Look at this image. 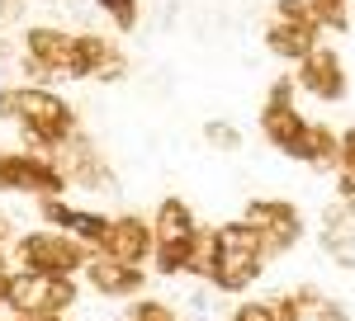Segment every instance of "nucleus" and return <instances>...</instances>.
I'll use <instances>...</instances> for the list:
<instances>
[{
	"mask_svg": "<svg viewBox=\"0 0 355 321\" xmlns=\"http://www.w3.org/2000/svg\"><path fill=\"white\" fill-rule=\"evenodd\" d=\"M261 274H266L261 232L246 227L242 217L214 227V269H209V288H214L218 297H242Z\"/></svg>",
	"mask_w": 355,
	"mask_h": 321,
	"instance_id": "f257e3e1",
	"label": "nucleus"
},
{
	"mask_svg": "<svg viewBox=\"0 0 355 321\" xmlns=\"http://www.w3.org/2000/svg\"><path fill=\"white\" fill-rule=\"evenodd\" d=\"M90 255H95L90 246H81V241L67 237V232H53V227L24 232V237L10 241V260H15V269H24V274H62V279H76Z\"/></svg>",
	"mask_w": 355,
	"mask_h": 321,
	"instance_id": "f03ea898",
	"label": "nucleus"
},
{
	"mask_svg": "<svg viewBox=\"0 0 355 321\" xmlns=\"http://www.w3.org/2000/svg\"><path fill=\"white\" fill-rule=\"evenodd\" d=\"M76 302H81V284H76V279H62V274H24V269H15L10 284H5V307H10V317L62 321Z\"/></svg>",
	"mask_w": 355,
	"mask_h": 321,
	"instance_id": "7ed1b4c3",
	"label": "nucleus"
},
{
	"mask_svg": "<svg viewBox=\"0 0 355 321\" xmlns=\"http://www.w3.org/2000/svg\"><path fill=\"white\" fill-rule=\"evenodd\" d=\"M67 175L57 170V160L28 156L24 147L10 152L0 147V194H33V199H62L67 194Z\"/></svg>",
	"mask_w": 355,
	"mask_h": 321,
	"instance_id": "20e7f679",
	"label": "nucleus"
},
{
	"mask_svg": "<svg viewBox=\"0 0 355 321\" xmlns=\"http://www.w3.org/2000/svg\"><path fill=\"white\" fill-rule=\"evenodd\" d=\"M242 222L261 232L266 260L289 255V250L303 241V213L289 203V199H251V203L242 208Z\"/></svg>",
	"mask_w": 355,
	"mask_h": 321,
	"instance_id": "39448f33",
	"label": "nucleus"
},
{
	"mask_svg": "<svg viewBox=\"0 0 355 321\" xmlns=\"http://www.w3.org/2000/svg\"><path fill=\"white\" fill-rule=\"evenodd\" d=\"M67 57H71V33L57 24H28L19 38V71L33 85L53 76H67Z\"/></svg>",
	"mask_w": 355,
	"mask_h": 321,
	"instance_id": "423d86ee",
	"label": "nucleus"
},
{
	"mask_svg": "<svg viewBox=\"0 0 355 321\" xmlns=\"http://www.w3.org/2000/svg\"><path fill=\"white\" fill-rule=\"evenodd\" d=\"M294 95H299L294 76H279L270 90H266V104H261V137L270 142L275 152H284V156H289V147L299 142L303 123H308L299 113V104H294Z\"/></svg>",
	"mask_w": 355,
	"mask_h": 321,
	"instance_id": "0eeeda50",
	"label": "nucleus"
},
{
	"mask_svg": "<svg viewBox=\"0 0 355 321\" xmlns=\"http://www.w3.org/2000/svg\"><path fill=\"white\" fill-rule=\"evenodd\" d=\"M294 85H299L303 95L322 100V104H341V100L351 95V80H346L341 53H336V48H327V43H318V48H313V53L299 62V71H294Z\"/></svg>",
	"mask_w": 355,
	"mask_h": 321,
	"instance_id": "6e6552de",
	"label": "nucleus"
},
{
	"mask_svg": "<svg viewBox=\"0 0 355 321\" xmlns=\"http://www.w3.org/2000/svg\"><path fill=\"white\" fill-rule=\"evenodd\" d=\"M53 160H57V170L67 175V185H76V189H119L110 160L100 156V147H95L85 133H76Z\"/></svg>",
	"mask_w": 355,
	"mask_h": 321,
	"instance_id": "1a4fd4ad",
	"label": "nucleus"
},
{
	"mask_svg": "<svg viewBox=\"0 0 355 321\" xmlns=\"http://www.w3.org/2000/svg\"><path fill=\"white\" fill-rule=\"evenodd\" d=\"M38 217H43L53 232H67V237H76L81 246H90V250L105 246L110 222H114V217L95 213V208H76V203H67V199H38Z\"/></svg>",
	"mask_w": 355,
	"mask_h": 321,
	"instance_id": "9d476101",
	"label": "nucleus"
},
{
	"mask_svg": "<svg viewBox=\"0 0 355 321\" xmlns=\"http://www.w3.org/2000/svg\"><path fill=\"white\" fill-rule=\"evenodd\" d=\"M157 250V237H152V217H137V213H119L110 222V237L100 246V255H110L119 265H147Z\"/></svg>",
	"mask_w": 355,
	"mask_h": 321,
	"instance_id": "9b49d317",
	"label": "nucleus"
},
{
	"mask_svg": "<svg viewBox=\"0 0 355 321\" xmlns=\"http://www.w3.org/2000/svg\"><path fill=\"white\" fill-rule=\"evenodd\" d=\"M81 279L95 288L100 297H142V288H147V269H137V265H119V260H110V255H90L81 269Z\"/></svg>",
	"mask_w": 355,
	"mask_h": 321,
	"instance_id": "f8f14e48",
	"label": "nucleus"
},
{
	"mask_svg": "<svg viewBox=\"0 0 355 321\" xmlns=\"http://www.w3.org/2000/svg\"><path fill=\"white\" fill-rule=\"evenodd\" d=\"M123 53L105 33H71V57H67V80H100L110 66H119Z\"/></svg>",
	"mask_w": 355,
	"mask_h": 321,
	"instance_id": "ddd939ff",
	"label": "nucleus"
},
{
	"mask_svg": "<svg viewBox=\"0 0 355 321\" xmlns=\"http://www.w3.org/2000/svg\"><path fill=\"white\" fill-rule=\"evenodd\" d=\"M318 246L336 269H355V213L331 199L318 217Z\"/></svg>",
	"mask_w": 355,
	"mask_h": 321,
	"instance_id": "4468645a",
	"label": "nucleus"
},
{
	"mask_svg": "<svg viewBox=\"0 0 355 321\" xmlns=\"http://www.w3.org/2000/svg\"><path fill=\"white\" fill-rule=\"evenodd\" d=\"M289 160H303L313 170H341V133L327 128V123H318V118H308L299 142L289 147Z\"/></svg>",
	"mask_w": 355,
	"mask_h": 321,
	"instance_id": "2eb2a0df",
	"label": "nucleus"
},
{
	"mask_svg": "<svg viewBox=\"0 0 355 321\" xmlns=\"http://www.w3.org/2000/svg\"><path fill=\"white\" fill-rule=\"evenodd\" d=\"M199 232V217L185 199H175V194H166L162 203H157V213H152V237L157 246H175V241H190Z\"/></svg>",
	"mask_w": 355,
	"mask_h": 321,
	"instance_id": "dca6fc26",
	"label": "nucleus"
},
{
	"mask_svg": "<svg viewBox=\"0 0 355 321\" xmlns=\"http://www.w3.org/2000/svg\"><path fill=\"white\" fill-rule=\"evenodd\" d=\"M318 43H322V33H318V28L279 24V19H270V24H266V53L279 57V62H294V66H299V62L313 53Z\"/></svg>",
	"mask_w": 355,
	"mask_h": 321,
	"instance_id": "f3484780",
	"label": "nucleus"
},
{
	"mask_svg": "<svg viewBox=\"0 0 355 321\" xmlns=\"http://www.w3.org/2000/svg\"><path fill=\"white\" fill-rule=\"evenodd\" d=\"M194 241V237H190ZM190 241H175V246H157L152 250V269L171 279V274H190Z\"/></svg>",
	"mask_w": 355,
	"mask_h": 321,
	"instance_id": "a211bd4d",
	"label": "nucleus"
},
{
	"mask_svg": "<svg viewBox=\"0 0 355 321\" xmlns=\"http://www.w3.org/2000/svg\"><path fill=\"white\" fill-rule=\"evenodd\" d=\"M308 5H313L322 33H346L351 28V0H308Z\"/></svg>",
	"mask_w": 355,
	"mask_h": 321,
	"instance_id": "6ab92c4d",
	"label": "nucleus"
},
{
	"mask_svg": "<svg viewBox=\"0 0 355 321\" xmlns=\"http://www.w3.org/2000/svg\"><path fill=\"white\" fill-rule=\"evenodd\" d=\"M204 142L223 152V156H232V152H242V128L237 123H227V118H209L204 123Z\"/></svg>",
	"mask_w": 355,
	"mask_h": 321,
	"instance_id": "aec40b11",
	"label": "nucleus"
},
{
	"mask_svg": "<svg viewBox=\"0 0 355 321\" xmlns=\"http://www.w3.org/2000/svg\"><path fill=\"white\" fill-rule=\"evenodd\" d=\"M275 19L279 24H299V28H318V15L308 0H275ZM322 33V28H318Z\"/></svg>",
	"mask_w": 355,
	"mask_h": 321,
	"instance_id": "412c9836",
	"label": "nucleus"
},
{
	"mask_svg": "<svg viewBox=\"0 0 355 321\" xmlns=\"http://www.w3.org/2000/svg\"><path fill=\"white\" fill-rule=\"evenodd\" d=\"M128 321H180V312L171 302H162V297H133Z\"/></svg>",
	"mask_w": 355,
	"mask_h": 321,
	"instance_id": "4be33fe9",
	"label": "nucleus"
},
{
	"mask_svg": "<svg viewBox=\"0 0 355 321\" xmlns=\"http://www.w3.org/2000/svg\"><path fill=\"white\" fill-rule=\"evenodd\" d=\"M100 10L114 19V28L119 33H133L137 19H142V10H137V0H100Z\"/></svg>",
	"mask_w": 355,
	"mask_h": 321,
	"instance_id": "5701e85b",
	"label": "nucleus"
},
{
	"mask_svg": "<svg viewBox=\"0 0 355 321\" xmlns=\"http://www.w3.org/2000/svg\"><path fill=\"white\" fill-rule=\"evenodd\" d=\"M214 302H218V293H214V288H194V293L185 297V307H190L194 321H209V317H214Z\"/></svg>",
	"mask_w": 355,
	"mask_h": 321,
	"instance_id": "b1692460",
	"label": "nucleus"
},
{
	"mask_svg": "<svg viewBox=\"0 0 355 321\" xmlns=\"http://www.w3.org/2000/svg\"><path fill=\"white\" fill-rule=\"evenodd\" d=\"M227 321H270V302H266V297H251V302H242V307H232Z\"/></svg>",
	"mask_w": 355,
	"mask_h": 321,
	"instance_id": "393cba45",
	"label": "nucleus"
},
{
	"mask_svg": "<svg viewBox=\"0 0 355 321\" xmlns=\"http://www.w3.org/2000/svg\"><path fill=\"white\" fill-rule=\"evenodd\" d=\"M336 203L355 213V170H336Z\"/></svg>",
	"mask_w": 355,
	"mask_h": 321,
	"instance_id": "a878e982",
	"label": "nucleus"
},
{
	"mask_svg": "<svg viewBox=\"0 0 355 321\" xmlns=\"http://www.w3.org/2000/svg\"><path fill=\"white\" fill-rule=\"evenodd\" d=\"M266 302H270V321H299V307H294L289 293H275V297H266Z\"/></svg>",
	"mask_w": 355,
	"mask_h": 321,
	"instance_id": "bb28decb",
	"label": "nucleus"
},
{
	"mask_svg": "<svg viewBox=\"0 0 355 321\" xmlns=\"http://www.w3.org/2000/svg\"><path fill=\"white\" fill-rule=\"evenodd\" d=\"M341 170H355V123L341 128Z\"/></svg>",
	"mask_w": 355,
	"mask_h": 321,
	"instance_id": "cd10ccee",
	"label": "nucleus"
},
{
	"mask_svg": "<svg viewBox=\"0 0 355 321\" xmlns=\"http://www.w3.org/2000/svg\"><path fill=\"white\" fill-rule=\"evenodd\" d=\"M15 19H24V0H0V33L15 24Z\"/></svg>",
	"mask_w": 355,
	"mask_h": 321,
	"instance_id": "c85d7f7f",
	"label": "nucleus"
},
{
	"mask_svg": "<svg viewBox=\"0 0 355 321\" xmlns=\"http://www.w3.org/2000/svg\"><path fill=\"white\" fill-rule=\"evenodd\" d=\"M5 62H15V43H10V38L0 33V66H5Z\"/></svg>",
	"mask_w": 355,
	"mask_h": 321,
	"instance_id": "c756f323",
	"label": "nucleus"
},
{
	"mask_svg": "<svg viewBox=\"0 0 355 321\" xmlns=\"http://www.w3.org/2000/svg\"><path fill=\"white\" fill-rule=\"evenodd\" d=\"M5 284H10V274H0V312H10V307H5Z\"/></svg>",
	"mask_w": 355,
	"mask_h": 321,
	"instance_id": "7c9ffc66",
	"label": "nucleus"
},
{
	"mask_svg": "<svg viewBox=\"0 0 355 321\" xmlns=\"http://www.w3.org/2000/svg\"><path fill=\"white\" fill-rule=\"evenodd\" d=\"M95 5H100V0H95Z\"/></svg>",
	"mask_w": 355,
	"mask_h": 321,
	"instance_id": "2f4dec72",
	"label": "nucleus"
},
{
	"mask_svg": "<svg viewBox=\"0 0 355 321\" xmlns=\"http://www.w3.org/2000/svg\"><path fill=\"white\" fill-rule=\"evenodd\" d=\"M62 321H67V317H62Z\"/></svg>",
	"mask_w": 355,
	"mask_h": 321,
	"instance_id": "473e14b6",
	"label": "nucleus"
}]
</instances>
